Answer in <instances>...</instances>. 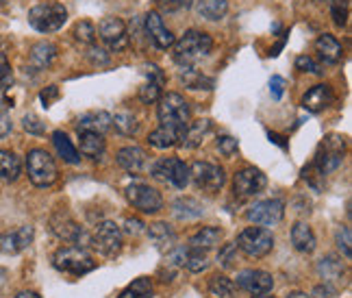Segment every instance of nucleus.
Here are the masks:
<instances>
[{
  "label": "nucleus",
  "instance_id": "f257e3e1",
  "mask_svg": "<svg viewBox=\"0 0 352 298\" xmlns=\"http://www.w3.org/2000/svg\"><path fill=\"white\" fill-rule=\"evenodd\" d=\"M211 50H213V37L209 33L189 29L181 35V39H174L172 57L181 67H194V63L209 57Z\"/></svg>",
  "mask_w": 352,
  "mask_h": 298
},
{
  "label": "nucleus",
  "instance_id": "f03ea898",
  "mask_svg": "<svg viewBox=\"0 0 352 298\" xmlns=\"http://www.w3.org/2000/svg\"><path fill=\"white\" fill-rule=\"evenodd\" d=\"M157 118L164 127L187 129L189 118H192V109H189V103L181 94L176 92L161 94V98L157 100Z\"/></svg>",
  "mask_w": 352,
  "mask_h": 298
},
{
  "label": "nucleus",
  "instance_id": "7ed1b4c3",
  "mask_svg": "<svg viewBox=\"0 0 352 298\" xmlns=\"http://www.w3.org/2000/svg\"><path fill=\"white\" fill-rule=\"evenodd\" d=\"M26 174L35 187H50L59 179V170L52 155L44 148H33L26 155Z\"/></svg>",
  "mask_w": 352,
  "mask_h": 298
},
{
  "label": "nucleus",
  "instance_id": "20e7f679",
  "mask_svg": "<svg viewBox=\"0 0 352 298\" xmlns=\"http://www.w3.org/2000/svg\"><path fill=\"white\" fill-rule=\"evenodd\" d=\"M344 151H346L344 138H340V135H329V138L320 144L309 170H316L318 177H327V174L335 172L344 164Z\"/></svg>",
  "mask_w": 352,
  "mask_h": 298
},
{
  "label": "nucleus",
  "instance_id": "39448f33",
  "mask_svg": "<svg viewBox=\"0 0 352 298\" xmlns=\"http://www.w3.org/2000/svg\"><path fill=\"white\" fill-rule=\"evenodd\" d=\"M52 266H55L59 273L72 275V277H83L96 268V262L91 259L85 248L61 246L55 255H52Z\"/></svg>",
  "mask_w": 352,
  "mask_h": 298
},
{
  "label": "nucleus",
  "instance_id": "423d86ee",
  "mask_svg": "<svg viewBox=\"0 0 352 298\" xmlns=\"http://www.w3.org/2000/svg\"><path fill=\"white\" fill-rule=\"evenodd\" d=\"M237 248L252 259H261V257L270 255L274 248V235L265 226H246L237 235Z\"/></svg>",
  "mask_w": 352,
  "mask_h": 298
},
{
  "label": "nucleus",
  "instance_id": "0eeeda50",
  "mask_svg": "<svg viewBox=\"0 0 352 298\" xmlns=\"http://www.w3.org/2000/svg\"><path fill=\"white\" fill-rule=\"evenodd\" d=\"M67 22V9L61 3H42L29 11V24L37 33H55Z\"/></svg>",
  "mask_w": 352,
  "mask_h": 298
},
{
  "label": "nucleus",
  "instance_id": "6e6552de",
  "mask_svg": "<svg viewBox=\"0 0 352 298\" xmlns=\"http://www.w3.org/2000/svg\"><path fill=\"white\" fill-rule=\"evenodd\" d=\"M151 174L155 179L164 181L176 189H185L189 183V166L179 157H164L151 166Z\"/></svg>",
  "mask_w": 352,
  "mask_h": 298
},
{
  "label": "nucleus",
  "instance_id": "1a4fd4ad",
  "mask_svg": "<svg viewBox=\"0 0 352 298\" xmlns=\"http://www.w3.org/2000/svg\"><path fill=\"white\" fill-rule=\"evenodd\" d=\"M189 181H194V185L205 192H220L226 183V174L224 168L209 164V161H194L189 166Z\"/></svg>",
  "mask_w": 352,
  "mask_h": 298
},
{
  "label": "nucleus",
  "instance_id": "9d476101",
  "mask_svg": "<svg viewBox=\"0 0 352 298\" xmlns=\"http://www.w3.org/2000/svg\"><path fill=\"white\" fill-rule=\"evenodd\" d=\"M124 194L131 205L135 209H140L142 213H159L164 209V196L146 183H131L124 189Z\"/></svg>",
  "mask_w": 352,
  "mask_h": 298
},
{
  "label": "nucleus",
  "instance_id": "9b49d317",
  "mask_svg": "<svg viewBox=\"0 0 352 298\" xmlns=\"http://www.w3.org/2000/svg\"><path fill=\"white\" fill-rule=\"evenodd\" d=\"M283 215H285V202L278 198H267V200H259L254 205L248 207L246 211V220L256 224V226H276Z\"/></svg>",
  "mask_w": 352,
  "mask_h": 298
},
{
  "label": "nucleus",
  "instance_id": "f8f14e48",
  "mask_svg": "<svg viewBox=\"0 0 352 298\" xmlns=\"http://www.w3.org/2000/svg\"><path fill=\"white\" fill-rule=\"evenodd\" d=\"M98 35L104 42V46L109 48L111 52H122V50H126L129 44H131V37H129V31H126V22L122 18H116V16L100 20Z\"/></svg>",
  "mask_w": 352,
  "mask_h": 298
},
{
  "label": "nucleus",
  "instance_id": "ddd939ff",
  "mask_svg": "<svg viewBox=\"0 0 352 298\" xmlns=\"http://www.w3.org/2000/svg\"><path fill=\"white\" fill-rule=\"evenodd\" d=\"M267 185V179H265V174L259 170V168H241L235 172V177H233V194L237 198H254L256 194H261L263 189Z\"/></svg>",
  "mask_w": 352,
  "mask_h": 298
},
{
  "label": "nucleus",
  "instance_id": "4468645a",
  "mask_svg": "<svg viewBox=\"0 0 352 298\" xmlns=\"http://www.w3.org/2000/svg\"><path fill=\"white\" fill-rule=\"evenodd\" d=\"M94 248L98 253H102L104 257H113L122 251V244H124V233L122 228L111 222V220H104L96 226V233H94Z\"/></svg>",
  "mask_w": 352,
  "mask_h": 298
},
{
  "label": "nucleus",
  "instance_id": "2eb2a0df",
  "mask_svg": "<svg viewBox=\"0 0 352 298\" xmlns=\"http://www.w3.org/2000/svg\"><path fill=\"white\" fill-rule=\"evenodd\" d=\"M50 231L55 233L59 240L76 244V246H85L87 244V235L83 231V226H78V222L63 209H59L50 218Z\"/></svg>",
  "mask_w": 352,
  "mask_h": 298
},
{
  "label": "nucleus",
  "instance_id": "dca6fc26",
  "mask_svg": "<svg viewBox=\"0 0 352 298\" xmlns=\"http://www.w3.org/2000/svg\"><path fill=\"white\" fill-rule=\"evenodd\" d=\"M235 286L239 290H243L250 296H259V294H267L274 288V277L265 273V270H241L235 279Z\"/></svg>",
  "mask_w": 352,
  "mask_h": 298
},
{
  "label": "nucleus",
  "instance_id": "f3484780",
  "mask_svg": "<svg viewBox=\"0 0 352 298\" xmlns=\"http://www.w3.org/2000/svg\"><path fill=\"white\" fill-rule=\"evenodd\" d=\"M144 29L148 39L159 48V50H168L174 44V35L172 31L166 26L164 18H161L159 11H148L144 16Z\"/></svg>",
  "mask_w": 352,
  "mask_h": 298
},
{
  "label": "nucleus",
  "instance_id": "a211bd4d",
  "mask_svg": "<svg viewBox=\"0 0 352 298\" xmlns=\"http://www.w3.org/2000/svg\"><path fill=\"white\" fill-rule=\"evenodd\" d=\"M33 237H35L33 226H20L16 231L0 235V253H7V255L22 253L24 248L31 246Z\"/></svg>",
  "mask_w": 352,
  "mask_h": 298
},
{
  "label": "nucleus",
  "instance_id": "6ab92c4d",
  "mask_svg": "<svg viewBox=\"0 0 352 298\" xmlns=\"http://www.w3.org/2000/svg\"><path fill=\"white\" fill-rule=\"evenodd\" d=\"M116 161L122 170H126L131 174H140V172H144V168L148 164V155L140 146H124L118 151Z\"/></svg>",
  "mask_w": 352,
  "mask_h": 298
},
{
  "label": "nucleus",
  "instance_id": "aec40b11",
  "mask_svg": "<svg viewBox=\"0 0 352 298\" xmlns=\"http://www.w3.org/2000/svg\"><path fill=\"white\" fill-rule=\"evenodd\" d=\"M316 52H318V57L329 65H337L344 59V46L340 44V39L329 33H324L316 39Z\"/></svg>",
  "mask_w": 352,
  "mask_h": 298
},
{
  "label": "nucleus",
  "instance_id": "412c9836",
  "mask_svg": "<svg viewBox=\"0 0 352 298\" xmlns=\"http://www.w3.org/2000/svg\"><path fill=\"white\" fill-rule=\"evenodd\" d=\"M187 129H172V127H164L159 125L151 135H148V144L153 148H159V151H168V148H174L183 144Z\"/></svg>",
  "mask_w": 352,
  "mask_h": 298
},
{
  "label": "nucleus",
  "instance_id": "4be33fe9",
  "mask_svg": "<svg viewBox=\"0 0 352 298\" xmlns=\"http://www.w3.org/2000/svg\"><path fill=\"white\" fill-rule=\"evenodd\" d=\"M331 103H333V92L329 85H324V83L314 85L300 100L302 109H307L309 114H320V111L327 109Z\"/></svg>",
  "mask_w": 352,
  "mask_h": 298
},
{
  "label": "nucleus",
  "instance_id": "5701e85b",
  "mask_svg": "<svg viewBox=\"0 0 352 298\" xmlns=\"http://www.w3.org/2000/svg\"><path fill=\"white\" fill-rule=\"evenodd\" d=\"M318 275L324 283H327V286L337 290V286H340L344 275H346V270H344V264H342L340 257L329 255V257H322V259L318 262Z\"/></svg>",
  "mask_w": 352,
  "mask_h": 298
},
{
  "label": "nucleus",
  "instance_id": "b1692460",
  "mask_svg": "<svg viewBox=\"0 0 352 298\" xmlns=\"http://www.w3.org/2000/svg\"><path fill=\"white\" fill-rule=\"evenodd\" d=\"M55 59H57V46L52 42H37L33 44L29 52V63L37 72L48 70V67L55 63Z\"/></svg>",
  "mask_w": 352,
  "mask_h": 298
},
{
  "label": "nucleus",
  "instance_id": "393cba45",
  "mask_svg": "<svg viewBox=\"0 0 352 298\" xmlns=\"http://www.w3.org/2000/svg\"><path fill=\"white\" fill-rule=\"evenodd\" d=\"M113 116L107 111H87L76 120V131H91V133H100L104 135L111 129Z\"/></svg>",
  "mask_w": 352,
  "mask_h": 298
},
{
  "label": "nucleus",
  "instance_id": "a878e982",
  "mask_svg": "<svg viewBox=\"0 0 352 298\" xmlns=\"http://www.w3.org/2000/svg\"><path fill=\"white\" fill-rule=\"evenodd\" d=\"M292 244L298 253L302 255H311L318 246V240H316V233L314 228H311L307 222H296L292 226Z\"/></svg>",
  "mask_w": 352,
  "mask_h": 298
},
{
  "label": "nucleus",
  "instance_id": "bb28decb",
  "mask_svg": "<svg viewBox=\"0 0 352 298\" xmlns=\"http://www.w3.org/2000/svg\"><path fill=\"white\" fill-rule=\"evenodd\" d=\"M78 144H80V155H85L89 159H100L107 151V142L100 133L91 131H80L78 133Z\"/></svg>",
  "mask_w": 352,
  "mask_h": 298
},
{
  "label": "nucleus",
  "instance_id": "cd10ccee",
  "mask_svg": "<svg viewBox=\"0 0 352 298\" xmlns=\"http://www.w3.org/2000/svg\"><path fill=\"white\" fill-rule=\"evenodd\" d=\"M148 237L155 244L159 251H168V248H174V242H176V233L174 228L168 224V222H155L146 228Z\"/></svg>",
  "mask_w": 352,
  "mask_h": 298
},
{
  "label": "nucleus",
  "instance_id": "c85d7f7f",
  "mask_svg": "<svg viewBox=\"0 0 352 298\" xmlns=\"http://www.w3.org/2000/svg\"><path fill=\"white\" fill-rule=\"evenodd\" d=\"M22 174V161L16 153L0 148V181L13 183Z\"/></svg>",
  "mask_w": 352,
  "mask_h": 298
},
{
  "label": "nucleus",
  "instance_id": "c756f323",
  "mask_svg": "<svg viewBox=\"0 0 352 298\" xmlns=\"http://www.w3.org/2000/svg\"><path fill=\"white\" fill-rule=\"evenodd\" d=\"M196 13L209 22H220L228 13V0H196Z\"/></svg>",
  "mask_w": 352,
  "mask_h": 298
},
{
  "label": "nucleus",
  "instance_id": "7c9ffc66",
  "mask_svg": "<svg viewBox=\"0 0 352 298\" xmlns=\"http://www.w3.org/2000/svg\"><path fill=\"white\" fill-rule=\"evenodd\" d=\"M52 146H55L57 155L65 161V164H72V166L80 164V153L76 151L72 140L67 138L63 131H55V133H52Z\"/></svg>",
  "mask_w": 352,
  "mask_h": 298
},
{
  "label": "nucleus",
  "instance_id": "2f4dec72",
  "mask_svg": "<svg viewBox=\"0 0 352 298\" xmlns=\"http://www.w3.org/2000/svg\"><path fill=\"white\" fill-rule=\"evenodd\" d=\"M222 228L218 226H202L198 233L192 235V240H189L187 246H192V248H200V251H209L213 246H218L220 240H222Z\"/></svg>",
  "mask_w": 352,
  "mask_h": 298
},
{
  "label": "nucleus",
  "instance_id": "473e14b6",
  "mask_svg": "<svg viewBox=\"0 0 352 298\" xmlns=\"http://www.w3.org/2000/svg\"><path fill=\"white\" fill-rule=\"evenodd\" d=\"M211 133V120H196V122H189L187 131H185V138H183V146L185 148H198L205 138Z\"/></svg>",
  "mask_w": 352,
  "mask_h": 298
},
{
  "label": "nucleus",
  "instance_id": "72a5a7b5",
  "mask_svg": "<svg viewBox=\"0 0 352 298\" xmlns=\"http://www.w3.org/2000/svg\"><path fill=\"white\" fill-rule=\"evenodd\" d=\"M172 211H174V215L179 220H185L187 222V220L200 218V215L205 213V207H202L196 198H179V200H174Z\"/></svg>",
  "mask_w": 352,
  "mask_h": 298
},
{
  "label": "nucleus",
  "instance_id": "f704fd0d",
  "mask_svg": "<svg viewBox=\"0 0 352 298\" xmlns=\"http://www.w3.org/2000/svg\"><path fill=\"white\" fill-rule=\"evenodd\" d=\"M179 81L187 89H213V85H215L213 78L194 70V67H183L181 74H179Z\"/></svg>",
  "mask_w": 352,
  "mask_h": 298
},
{
  "label": "nucleus",
  "instance_id": "c9c22d12",
  "mask_svg": "<svg viewBox=\"0 0 352 298\" xmlns=\"http://www.w3.org/2000/svg\"><path fill=\"white\" fill-rule=\"evenodd\" d=\"M235 290H237L235 281H231V279L224 277V275H213L209 279V292L215 298H233L235 296Z\"/></svg>",
  "mask_w": 352,
  "mask_h": 298
},
{
  "label": "nucleus",
  "instance_id": "e433bc0d",
  "mask_svg": "<svg viewBox=\"0 0 352 298\" xmlns=\"http://www.w3.org/2000/svg\"><path fill=\"white\" fill-rule=\"evenodd\" d=\"M183 268H187L189 273H202V270L209 268V257H207V251H200V248H192L187 246V255H185V264Z\"/></svg>",
  "mask_w": 352,
  "mask_h": 298
},
{
  "label": "nucleus",
  "instance_id": "4c0bfd02",
  "mask_svg": "<svg viewBox=\"0 0 352 298\" xmlns=\"http://www.w3.org/2000/svg\"><path fill=\"white\" fill-rule=\"evenodd\" d=\"M111 127H116V131L120 135H124V138H131V135H135V133L140 131V122H138V118H135L131 111H120V114H116Z\"/></svg>",
  "mask_w": 352,
  "mask_h": 298
},
{
  "label": "nucleus",
  "instance_id": "58836bf2",
  "mask_svg": "<svg viewBox=\"0 0 352 298\" xmlns=\"http://www.w3.org/2000/svg\"><path fill=\"white\" fill-rule=\"evenodd\" d=\"M74 39L78 44H83V46H94L96 44V37H98V31H96V26H94L89 20H80L74 24V31H72Z\"/></svg>",
  "mask_w": 352,
  "mask_h": 298
},
{
  "label": "nucleus",
  "instance_id": "ea45409f",
  "mask_svg": "<svg viewBox=\"0 0 352 298\" xmlns=\"http://www.w3.org/2000/svg\"><path fill=\"white\" fill-rule=\"evenodd\" d=\"M155 290H153V283L151 279H138V281H133L131 286L120 294V298H153Z\"/></svg>",
  "mask_w": 352,
  "mask_h": 298
},
{
  "label": "nucleus",
  "instance_id": "a19ab883",
  "mask_svg": "<svg viewBox=\"0 0 352 298\" xmlns=\"http://www.w3.org/2000/svg\"><path fill=\"white\" fill-rule=\"evenodd\" d=\"M161 98V83H155V81H148L140 87V100L144 105H155Z\"/></svg>",
  "mask_w": 352,
  "mask_h": 298
},
{
  "label": "nucleus",
  "instance_id": "79ce46f5",
  "mask_svg": "<svg viewBox=\"0 0 352 298\" xmlns=\"http://www.w3.org/2000/svg\"><path fill=\"white\" fill-rule=\"evenodd\" d=\"M335 242H337V248L344 253L346 259L352 257V235H350V226H340L335 233Z\"/></svg>",
  "mask_w": 352,
  "mask_h": 298
},
{
  "label": "nucleus",
  "instance_id": "37998d69",
  "mask_svg": "<svg viewBox=\"0 0 352 298\" xmlns=\"http://www.w3.org/2000/svg\"><path fill=\"white\" fill-rule=\"evenodd\" d=\"M155 5L164 13H176V11L189 9L194 5V0H155Z\"/></svg>",
  "mask_w": 352,
  "mask_h": 298
},
{
  "label": "nucleus",
  "instance_id": "c03bdc74",
  "mask_svg": "<svg viewBox=\"0 0 352 298\" xmlns=\"http://www.w3.org/2000/svg\"><path fill=\"white\" fill-rule=\"evenodd\" d=\"M331 13H333V22L337 26H346V22H348V0H333Z\"/></svg>",
  "mask_w": 352,
  "mask_h": 298
},
{
  "label": "nucleus",
  "instance_id": "a18cd8bd",
  "mask_svg": "<svg viewBox=\"0 0 352 298\" xmlns=\"http://www.w3.org/2000/svg\"><path fill=\"white\" fill-rule=\"evenodd\" d=\"M239 148V142L233 138V135H220L218 138V151L224 155V157H233Z\"/></svg>",
  "mask_w": 352,
  "mask_h": 298
},
{
  "label": "nucleus",
  "instance_id": "49530a36",
  "mask_svg": "<svg viewBox=\"0 0 352 298\" xmlns=\"http://www.w3.org/2000/svg\"><path fill=\"white\" fill-rule=\"evenodd\" d=\"M296 70L309 72V74H322L320 63H318L314 57H307V55H300V57L296 59Z\"/></svg>",
  "mask_w": 352,
  "mask_h": 298
},
{
  "label": "nucleus",
  "instance_id": "de8ad7c7",
  "mask_svg": "<svg viewBox=\"0 0 352 298\" xmlns=\"http://www.w3.org/2000/svg\"><path fill=\"white\" fill-rule=\"evenodd\" d=\"M22 127H24V131H26V133H31V135H44V133H46L44 122L39 120L37 116H33V114L24 116V120H22Z\"/></svg>",
  "mask_w": 352,
  "mask_h": 298
},
{
  "label": "nucleus",
  "instance_id": "09e8293b",
  "mask_svg": "<svg viewBox=\"0 0 352 298\" xmlns=\"http://www.w3.org/2000/svg\"><path fill=\"white\" fill-rule=\"evenodd\" d=\"M235 257H237V244H226V246L218 255V262H220L222 268H231L233 262H235Z\"/></svg>",
  "mask_w": 352,
  "mask_h": 298
},
{
  "label": "nucleus",
  "instance_id": "8fccbe9b",
  "mask_svg": "<svg viewBox=\"0 0 352 298\" xmlns=\"http://www.w3.org/2000/svg\"><path fill=\"white\" fill-rule=\"evenodd\" d=\"M87 59H89L94 65H107V63H109V52L102 50V48H98L96 44H94V46H89Z\"/></svg>",
  "mask_w": 352,
  "mask_h": 298
},
{
  "label": "nucleus",
  "instance_id": "3c124183",
  "mask_svg": "<svg viewBox=\"0 0 352 298\" xmlns=\"http://www.w3.org/2000/svg\"><path fill=\"white\" fill-rule=\"evenodd\" d=\"M144 231H146V224L140 218H126L124 220V228H122V233H126V235H142Z\"/></svg>",
  "mask_w": 352,
  "mask_h": 298
},
{
  "label": "nucleus",
  "instance_id": "603ef678",
  "mask_svg": "<svg viewBox=\"0 0 352 298\" xmlns=\"http://www.w3.org/2000/svg\"><path fill=\"white\" fill-rule=\"evenodd\" d=\"M144 72H146L148 81H155V83H161V85L166 83V74L161 72V67H159V65H155V63H146V65H144Z\"/></svg>",
  "mask_w": 352,
  "mask_h": 298
},
{
  "label": "nucleus",
  "instance_id": "864d4df0",
  "mask_svg": "<svg viewBox=\"0 0 352 298\" xmlns=\"http://www.w3.org/2000/svg\"><path fill=\"white\" fill-rule=\"evenodd\" d=\"M283 89H285V81H283V76H272V78H270V92H272L274 100L283 98Z\"/></svg>",
  "mask_w": 352,
  "mask_h": 298
},
{
  "label": "nucleus",
  "instance_id": "5fc2aeb1",
  "mask_svg": "<svg viewBox=\"0 0 352 298\" xmlns=\"http://www.w3.org/2000/svg\"><path fill=\"white\" fill-rule=\"evenodd\" d=\"M42 103H44V107H50V103L55 100V98H59V87L57 85H50V87H46L44 92H42Z\"/></svg>",
  "mask_w": 352,
  "mask_h": 298
},
{
  "label": "nucleus",
  "instance_id": "6e6d98bb",
  "mask_svg": "<svg viewBox=\"0 0 352 298\" xmlns=\"http://www.w3.org/2000/svg\"><path fill=\"white\" fill-rule=\"evenodd\" d=\"M13 125H11V118L5 114V111H0V140L7 138V135L11 133Z\"/></svg>",
  "mask_w": 352,
  "mask_h": 298
},
{
  "label": "nucleus",
  "instance_id": "4d7b16f0",
  "mask_svg": "<svg viewBox=\"0 0 352 298\" xmlns=\"http://www.w3.org/2000/svg\"><path fill=\"white\" fill-rule=\"evenodd\" d=\"M337 290L335 288H331V286H327V283H324V286H320V288H316L314 290V294H311V298H333V294H335Z\"/></svg>",
  "mask_w": 352,
  "mask_h": 298
},
{
  "label": "nucleus",
  "instance_id": "13d9d810",
  "mask_svg": "<svg viewBox=\"0 0 352 298\" xmlns=\"http://www.w3.org/2000/svg\"><path fill=\"white\" fill-rule=\"evenodd\" d=\"M16 298H42L37 292H31V290H26V292H20Z\"/></svg>",
  "mask_w": 352,
  "mask_h": 298
},
{
  "label": "nucleus",
  "instance_id": "bf43d9fd",
  "mask_svg": "<svg viewBox=\"0 0 352 298\" xmlns=\"http://www.w3.org/2000/svg\"><path fill=\"white\" fill-rule=\"evenodd\" d=\"M287 298H311V294H305V292H294V294H289Z\"/></svg>",
  "mask_w": 352,
  "mask_h": 298
},
{
  "label": "nucleus",
  "instance_id": "052dcab7",
  "mask_svg": "<svg viewBox=\"0 0 352 298\" xmlns=\"http://www.w3.org/2000/svg\"><path fill=\"white\" fill-rule=\"evenodd\" d=\"M252 298H274V296H270V292H267V294H259V296H252Z\"/></svg>",
  "mask_w": 352,
  "mask_h": 298
},
{
  "label": "nucleus",
  "instance_id": "680f3d73",
  "mask_svg": "<svg viewBox=\"0 0 352 298\" xmlns=\"http://www.w3.org/2000/svg\"><path fill=\"white\" fill-rule=\"evenodd\" d=\"M0 92H3V87H0Z\"/></svg>",
  "mask_w": 352,
  "mask_h": 298
}]
</instances>
